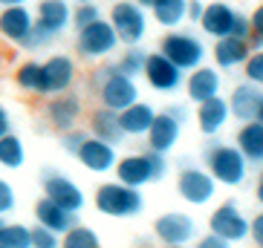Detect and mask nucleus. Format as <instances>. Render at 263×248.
<instances>
[{
    "label": "nucleus",
    "instance_id": "nucleus-1",
    "mask_svg": "<svg viewBox=\"0 0 263 248\" xmlns=\"http://www.w3.org/2000/svg\"><path fill=\"white\" fill-rule=\"evenodd\" d=\"M205 164H209V173L220 182V185L237 188L246 182V171L249 162L246 156L237 150V144H220V141H211L205 148Z\"/></svg>",
    "mask_w": 263,
    "mask_h": 248
},
{
    "label": "nucleus",
    "instance_id": "nucleus-2",
    "mask_svg": "<svg viewBox=\"0 0 263 248\" xmlns=\"http://www.w3.org/2000/svg\"><path fill=\"white\" fill-rule=\"evenodd\" d=\"M116 176L119 182L124 185H133V188H142L147 182H156L168 173V162H165V153L159 150H147V153H133V156H124L122 162H116Z\"/></svg>",
    "mask_w": 263,
    "mask_h": 248
},
{
    "label": "nucleus",
    "instance_id": "nucleus-3",
    "mask_svg": "<svg viewBox=\"0 0 263 248\" xmlns=\"http://www.w3.org/2000/svg\"><path fill=\"white\" fill-rule=\"evenodd\" d=\"M93 87L99 90L101 104L110 107V110H116V113H119V110H124L127 104H133V101H139V90H136V84H133V78L124 75L116 64L96 72V75H93Z\"/></svg>",
    "mask_w": 263,
    "mask_h": 248
},
{
    "label": "nucleus",
    "instance_id": "nucleus-4",
    "mask_svg": "<svg viewBox=\"0 0 263 248\" xmlns=\"http://www.w3.org/2000/svg\"><path fill=\"white\" fill-rule=\"evenodd\" d=\"M96 208L107 217H136L145 208L139 188L124 185V182H107L96 191Z\"/></svg>",
    "mask_w": 263,
    "mask_h": 248
},
{
    "label": "nucleus",
    "instance_id": "nucleus-5",
    "mask_svg": "<svg viewBox=\"0 0 263 248\" xmlns=\"http://www.w3.org/2000/svg\"><path fill=\"white\" fill-rule=\"evenodd\" d=\"M159 52H162L165 58H171L182 72L197 70V67L205 61V44H202L197 35H191V32H168L162 38Z\"/></svg>",
    "mask_w": 263,
    "mask_h": 248
},
{
    "label": "nucleus",
    "instance_id": "nucleus-6",
    "mask_svg": "<svg viewBox=\"0 0 263 248\" xmlns=\"http://www.w3.org/2000/svg\"><path fill=\"white\" fill-rule=\"evenodd\" d=\"M185 121H188V110L182 107V104H174V107L156 113L154 121H151V127H147V133H145L151 150L168 153V150L179 141V130H182Z\"/></svg>",
    "mask_w": 263,
    "mask_h": 248
},
{
    "label": "nucleus",
    "instance_id": "nucleus-7",
    "mask_svg": "<svg viewBox=\"0 0 263 248\" xmlns=\"http://www.w3.org/2000/svg\"><path fill=\"white\" fill-rule=\"evenodd\" d=\"M202 29L209 32L211 38H226V35H237V38H246L249 35V20L243 15H237L229 3L217 0V3H209L202 9L200 17Z\"/></svg>",
    "mask_w": 263,
    "mask_h": 248
},
{
    "label": "nucleus",
    "instance_id": "nucleus-8",
    "mask_svg": "<svg viewBox=\"0 0 263 248\" xmlns=\"http://www.w3.org/2000/svg\"><path fill=\"white\" fill-rule=\"evenodd\" d=\"M110 26L116 29V38L130 47V44H139L145 38L147 17L136 0H119L116 6L110 9Z\"/></svg>",
    "mask_w": 263,
    "mask_h": 248
},
{
    "label": "nucleus",
    "instance_id": "nucleus-9",
    "mask_svg": "<svg viewBox=\"0 0 263 248\" xmlns=\"http://www.w3.org/2000/svg\"><path fill=\"white\" fill-rule=\"evenodd\" d=\"M116 44H119L116 29H113L110 20H104V17L81 26V29H78V40H76L81 58H104V55H110L116 49Z\"/></svg>",
    "mask_w": 263,
    "mask_h": 248
},
{
    "label": "nucleus",
    "instance_id": "nucleus-10",
    "mask_svg": "<svg viewBox=\"0 0 263 248\" xmlns=\"http://www.w3.org/2000/svg\"><path fill=\"white\" fill-rule=\"evenodd\" d=\"M142 75L147 78V84L154 87L156 93H174V90L182 87V75L185 72L179 70L171 58H165L162 52H147L145 72Z\"/></svg>",
    "mask_w": 263,
    "mask_h": 248
},
{
    "label": "nucleus",
    "instance_id": "nucleus-11",
    "mask_svg": "<svg viewBox=\"0 0 263 248\" xmlns=\"http://www.w3.org/2000/svg\"><path fill=\"white\" fill-rule=\"evenodd\" d=\"M76 81V64L67 55H52L47 58V64H41V87L38 95H55L70 90Z\"/></svg>",
    "mask_w": 263,
    "mask_h": 248
},
{
    "label": "nucleus",
    "instance_id": "nucleus-12",
    "mask_svg": "<svg viewBox=\"0 0 263 248\" xmlns=\"http://www.w3.org/2000/svg\"><path fill=\"white\" fill-rule=\"evenodd\" d=\"M177 191L191 205H205L217 194V179L200 168H182L177 179Z\"/></svg>",
    "mask_w": 263,
    "mask_h": 248
},
{
    "label": "nucleus",
    "instance_id": "nucleus-13",
    "mask_svg": "<svg viewBox=\"0 0 263 248\" xmlns=\"http://www.w3.org/2000/svg\"><path fill=\"white\" fill-rule=\"evenodd\" d=\"M41 179H44V191H47L49 199H55L58 205H64V208H70V211L84 208V194H81V188H78L70 176H64V173L47 168V171L41 173Z\"/></svg>",
    "mask_w": 263,
    "mask_h": 248
},
{
    "label": "nucleus",
    "instance_id": "nucleus-14",
    "mask_svg": "<svg viewBox=\"0 0 263 248\" xmlns=\"http://www.w3.org/2000/svg\"><path fill=\"white\" fill-rule=\"evenodd\" d=\"M154 231L159 237V242H165V245H188L194 240V234H197V225L188 214L171 211V214H162L154 222Z\"/></svg>",
    "mask_w": 263,
    "mask_h": 248
},
{
    "label": "nucleus",
    "instance_id": "nucleus-15",
    "mask_svg": "<svg viewBox=\"0 0 263 248\" xmlns=\"http://www.w3.org/2000/svg\"><path fill=\"white\" fill-rule=\"evenodd\" d=\"M32 26H35V17L32 12L21 3V6H6L0 12V35L17 47H26L32 35Z\"/></svg>",
    "mask_w": 263,
    "mask_h": 248
},
{
    "label": "nucleus",
    "instance_id": "nucleus-16",
    "mask_svg": "<svg viewBox=\"0 0 263 248\" xmlns=\"http://www.w3.org/2000/svg\"><path fill=\"white\" fill-rule=\"evenodd\" d=\"M76 156L81 159V164H84L87 171H93V173H107L116 168V148L110 141L99 139V136L81 141V148L76 150Z\"/></svg>",
    "mask_w": 263,
    "mask_h": 248
},
{
    "label": "nucleus",
    "instance_id": "nucleus-17",
    "mask_svg": "<svg viewBox=\"0 0 263 248\" xmlns=\"http://www.w3.org/2000/svg\"><path fill=\"white\" fill-rule=\"evenodd\" d=\"M211 231L226 237L229 242H240V240L249 237V219L240 214L237 205L226 202V205H220V208L211 214Z\"/></svg>",
    "mask_w": 263,
    "mask_h": 248
},
{
    "label": "nucleus",
    "instance_id": "nucleus-18",
    "mask_svg": "<svg viewBox=\"0 0 263 248\" xmlns=\"http://www.w3.org/2000/svg\"><path fill=\"white\" fill-rule=\"evenodd\" d=\"M78 116H81V98H76L72 93L64 90V93H55V98H49L47 118H49V124H52L55 130H61V133L72 130L76 121H78Z\"/></svg>",
    "mask_w": 263,
    "mask_h": 248
},
{
    "label": "nucleus",
    "instance_id": "nucleus-19",
    "mask_svg": "<svg viewBox=\"0 0 263 248\" xmlns=\"http://www.w3.org/2000/svg\"><path fill=\"white\" fill-rule=\"evenodd\" d=\"M35 219H38V225H44L49 231L64 234V231H70L72 225H78V211L64 208V205H58L55 199L44 196V199L35 205Z\"/></svg>",
    "mask_w": 263,
    "mask_h": 248
},
{
    "label": "nucleus",
    "instance_id": "nucleus-20",
    "mask_svg": "<svg viewBox=\"0 0 263 248\" xmlns=\"http://www.w3.org/2000/svg\"><path fill=\"white\" fill-rule=\"evenodd\" d=\"M263 104V90L260 84H240L232 90V101H229V113L240 121H252L257 116V110Z\"/></svg>",
    "mask_w": 263,
    "mask_h": 248
},
{
    "label": "nucleus",
    "instance_id": "nucleus-21",
    "mask_svg": "<svg viewBox=\"0 0 263 248\" xmlns=\"http://www.w3.org/2000/svg\"><path fill=\"white\" fill-rule=\"evenodd\" d=\"M252 55L246 38H237V35H226V38H217L214 47V61L220 70H234V67H243L246 58Z\"/></svg>",
    "mask_w": 263,
    "mask_h": 248
},
{
    "label": "nucleus",
    "instance_id": "nucleus-22",
    "mask_svg": "<svg viewBox=\"0 0 263 248\" xmlns=\"http://www.w3.org/2000/svg\"><path fill=\"white\" fill-rule=\"evenodd\" d=\"M197 121H200V130L205 133V136H217V133L226 127V121H229V101L220 98V93L205 98V101H200Z\"/></svg>",
    "mask_w": 263,
    "mask_h": 248
},
{
    "label": "nucleus",
    "instance_id": "nucleus-23",
    "mask_svg": "<svg viewBox=\"0 0 263 248\" xmlns=\"http://www.w3.org/2000/svg\"><path fill=\"white\" fill-rule=\"evenodd\" d=\"M220 84H223V78H220V72L214 70V67H197V70H191V75H188V98L191 101H205L211 98V95L220 93Z\"/></svg>",
    "mask_w": 263,
    "mask_h": 248
},
{
    "label": "nucleus",
    "instance_id": "nucleus-24",
    "mask_svg": "<svg viewBox=\"0 0 263 248\" xmlns=\"http://www.w3.org/2000/svg\"><path fill=\"white\" fill-rule=\"evenodd\" d=\"M154 116H156V110L151 107V104L133 101V104H127L124 110H119V124H122L124 136H145L151 121H154Z\"/></svg>",
    "mask_w": 263,
    "mask_h": 248
},
{
    "label": "nucleus",
    "instance_id": "nucleus-25",
    "mask_svg": "<svg viewBox=\"0 0 263 248\" xmlns=\"http://www.w3.org/2000/svg\"><path fill=\"white\" fill-rule=\"evenodd\" d=\"M237 150L246 156L249 164H263V124L260 121H246L237 133Z\"/></svg>",
    "mask_w": 263,
    "mask_h": 248
},
{
    "label": "nucleus",
    "instance_id": "nucleus-26",
    "mask_svg": "<svg viewBox=\"0 0 263 248\" xmlns=\"http://www.w3.org/2000/svg\"><path fill=\"white\" fill-rule=\"evenodd\" d=\"M35 20L44 24L52 35H58V32H64L72 20L70 3H67V0H41L38 3V17H35Z\"/></svg>",
    "mask_w": 263,
    "mask_h": 248
},
{
    "label": "nucleus",
    "instance_id": "nucleus-27",
    "mask_svg": "<svg viewBox=\"0 0 263 248\" xmlns=\"http://www.w3.org/2000/svg\"><path fill=\"white\" fill-rule=\"evenodd\" d=\"M90 127H93V136L110 141V144H122V139H124V130H122V124H119V113L104 107V104H101V110L93 113Z\"/></svg>",
    "mask_w": 263,
    "mask_h": 248
},
{
    "label": "nucleus",
    "instance_id": "nucleus-28",
    "mask_svg": "<svg viewBox=\"0 0 263 248\" xmlns=\"http://www.w3.org/2000/svg\"><path fill=\"white\" fill-rule=\"evenodd\" d=\"M185 9H188L185 0H154L151 12H154V17H156L159 26L174 29V26H179L182 20H185Z\"/></svg>",
    "mask_w": 263,
    "mask_h": 248
},
{
    "label": "nucleus",
    "instance_id": "nucleus-29",
    "mask_svg": "<svg viewBox=\"0 0 263 248\" xmlns=\"http://www.w3.org/2000/svg\"><path fill=\"white\" fill-rule=\"evenodd\" d=\"M26 153H24V141L12 136V133H3L0 136V164L9 168V171H17L24 164Z\"/></svg>",
    "mask_w": 263,
    "mask_h": 248
},
{
    "label": "nucleus",
    "instance_id": "nucleus-30",
    "mask_svg": "<svg viewBox=\"0 0 263 248\" xmlns=\"http://www.w3.org/2000/svg\"><path fill=\"white\" fill-rule=\"evenodd\" d=\"M32 228L26 225H0V248H29Z\"/></svg>",
    "mask_w": 263,
    "mask_h": 248
},
{
    "label": "nucleus",
    "instance_id": "nucleus-31",
    "mask_svg": "<svg viewBox=\"0 0 263 248\" xmlns=\"http://www.w3.org/2000/svg\"><path fill=\"white\" fill-rule=\"evenodd\" d=\"M145 61H147V52H145V49H139V44H130V49L119 58L116 67L124 72V75L136 78V75H142V72H145Z\"/></svg>",
    "mask_w": 263,
    "mask_h": 248
},
{
    "label": "nucleus",
    "instance_id": "nucleus-32",
    "mask_svg": "<svg viewBox=\"0 0 263 248\" xmlns=\"http://www.w3.org/2000/svg\"><path fill=\"white\" fill-rule=\"evenodd\" d=\"M64 245L67 248H99V234L93 228L72 225L70 231H64Z\"/></svg>",
    "mask_w": 263,
    "mask_h": 248
},
{
    "label": "nucleus",
    "instance_id": "nucleus-33",
    "mask_svg": "<svg viewBox=\"0 0 263 248\" xmlns=\"http://www.w3.org/2000/svg\"><path fill=\"white\" fill-rule=\"evenodd\" d=\"M15 81H17L21 90H26V93H38V87H41V64H35V61L24 64V67L17 70Z\"/></svg>",
    "mask_w": 263,
    "mask_h": 248
},
{
    "label": "nucleus",
    "instance_id": "nucleus-34",
    "mask_svg": "<svg viewBox=\"0 0 263 248\" xmlns=\"http://www.w3.org/2000/svg\"><path fill=\"white\" fill-rule=\"evenodd\" d=\"M101 17V12H99V6H96L93 0H84L81 6L72 12V26L76 29H81V26H87V24H93V20H99Z\"/></svg>",
    "mask_w": 263,
    "mask_h": 248
},
{
    "label": "nucleus",
    "instance_id": "nucleus-35",
    "mask_svg": "<svg viewBox=\"0 0 263 248\" xmlns=\"http://www.w3.org/2000/svg\"><path fill=\"white\" fill-rule=\"evenodd\" d=\"M243 67H246V78H249V81L263 87V49H255V55H249Z\"/></svg>",
    "mask_w": 263,
    "mask_h": 248
},
{
    "label": "nucleus",
    "instance_id": "nucleus-36",
    "mask_svg": "<svg viewBox=\"0 0 263 248\" xmlns=\"http://www.w3.org/2000/svg\"><path fill=\"white\" fill-rule=\"evenodd\" d=\"M58 234L49 231V228H44V225H38L35 231H32V248H55L58 245Z\"/></svg>",
    "mask_w": 263,
    "mask_h": 248
},
{
    "label": "nucleus",
    "instance_id": "nucleus-37",
    "mask_svg": "<svg viewBox=\"0 0 263 248\" xmlns=\"http://www.w3.org/2000/svg\"><path fill=\"white\" fill-rule=\"evenodd\" d=\"M12 208H15V191L6 179H0V214H9Z\"/></svg>",
    "mask_w": 263,
    "mask_h": 248
},
{
    "label": "nucleus",
    "instance_id": "nucleus-38",
    "mask_svg": "<svg viewBox=\"0 0 263 248\" xmlns=\"http://www.w3.org/2000/svg\"><path fill=\"white\" fill-rule=\"evenodd\" d=\"M84 139H87L84 133H78L76 127H72V130H67V133H64L61 144H64V150H67V153H76V150L81 148V141H84Z\"/></svg>",
    "mask_w": 263,
    "mask_h": 248
},
{
    "label": "nucleus",
    "instance_id": "nucleus-39",
    "mask_svg": "<svg viewBox=\"0 0 263 248\" xmlns=\"http://www.w3.org/2000/svg\"><path fill=\"white\" fill-rule=\"evenodd\" d=\"M249 237L255 240V245L263 248V214H257L255 222H249Z\"/></svg>",
    "mask_w": 263,
    "mask_h": 248
},
{
    "label": "nucleus",
    "instance_id": "nucleus-40",
    "mask_svg": "<svg viewBox=\"0 0 263 248\" xmlns=\"http://www.w3.org/2000/svg\"><path fill=\"white\" fill-rule=\"evenodd\" d=\"M226 245H232V242L226 240V237H220V234L211 231V237H202L200 240V248H226Z\"/></svg>",
    "mask_w": 263,
    "mask_h": 248
},
{
    "label": "nucleus",
    "instance_id": "nucleus-41",
    "mask_svg": "<svg viewBox=\"0 0 263 248\" xmlns=\"http://www.w3.org/2000/svg\"><path fill=\"white\" fill-rule=\"evenodd\" d=\"M249 32H255V35H263V3L255 9V15L249 17Z\"/></svg>",
    "mask_w": 263,
    "mask_h": 248
},
{
    "label": "nucleus",
    "instance_id": "nucleus-42",
    "mask_svg": "<svg viewBox=\"0 0 263 248\" xmlns=\"http://www.w3.org/2000/svg\"><path fill=\"white\" fill-rule=\"evenodd\" d=\"M202 9H205V3H200V0H188L185 17H191V20H197V24H200V17H202Z\"/></svg>",
    "mask_w": 263,
    "mask_h": 248
},
{
    "label": "nucleus",
    "instance_id": "nucleus-43",
    "mask_svg": "<svg viewBox=\"0 0 263 248\" xmlns=\"http://www.w3.org/2000/svg\"><path fill=\"white\" fill-rule=\"evenodd\" d=\"M9 124H12V121H9V113L0 107V136H3V133H9Z\"/></svg>",
    "mask_w": 263,
    "mask_h": 248
},
{
    "label": "nucleus",
    "instance_id": "nucleus-44",
    "mask_svg": "<svg viewBox=\"0 0 263 248\" xmlns=\"http://www.w3.org/2000/svg\"><path fill=\"white\" fill-rule=\"evenodd\" d=\"M21 3H26V0H0V6H21Z\"/></svg>",
    "mask_w": 263,
    "mask_h": 248
},
{
    "label": "nucleus",
    "instance_id": "nucleus-45",
    "mask_svg": "<svg viewBox=\"0 0 263 248\" xmlns=\"http://www.w3.org/2000/svg\"><path fill=\"white\" fill-rule=\"evenodd\" d=\"M257 202L263 205V176H260V185H257Z\"/></svg>",
    "mask_w": 263,
    "mask_h": 248
},
{
    "label": "nucleus",
    "instance_id": "nucleus-46",
    "mask_svg": "<svg viewBox=\"0 0 263 248\" xmlns=\"http://www.w3.org/2000/svg\"><path fill=\"white\" fill-rule=\"evenodd\" d=\"M136 3H139L142 9H151V6H154V0H136Z\"/></svg>",
    "mask_w": 263,
    "mask_h": 248
},
{
    "label": "nucleus",
    "instance_id": "nucleus-47",
    "mask_svg": "<svg viewBox=\"0 0 263 248\" xmlns=\"http://www.w3.org/2000/svg\"><path fill=\"white\" fill-rule=\"evenodd\" d=\"M255 121H260V124H263V104H260V110H257V116H255Z\"/></svg>",
    "mask_w": 263,
    "mask_h": 248
},
{
    "label": "nucleus",
    "instance_id": "nucleus-48",
    "mask_svg": "<svg viewBox=\"0 0 263 248\" xmlns=\"http://www.w3.org/2000/svg\"><path fill=\"white\" fill-rule=\"evenodd\" d=\"M0 225H3V214H0Z\"/></svg>",
    "mask_w": 263,
    "mask_h": 248
},
{
    "label": "nucleus",
    "instance_id": "nucleus-49",
    "mask_svg": "<svg viewBox=\"0 0 263 248\" xmlns=\"http://www.w3.org/2000/svg\"><path fill=\"white\" fill-rule=\"evenodd\" d=\"M76 3H84V0H76Z\"/></svg>",
    "mask_w": 263,
    "mask_h": 248
},
{
    "label": "nucleus",
    "instance_id": "nucleus-50",
    "mask_svg": "<svg viewBox=\"0 0 263 248\" xmlns=\"http://www.w3.org/2000/svg\"><path fill=\"white\" fill-rule=\"evenodd\" d=\"M260 176H263V168H260Z\"/></svg>",
    "mask_w": 263,
    "mask_h": 248
}]
</instances>
